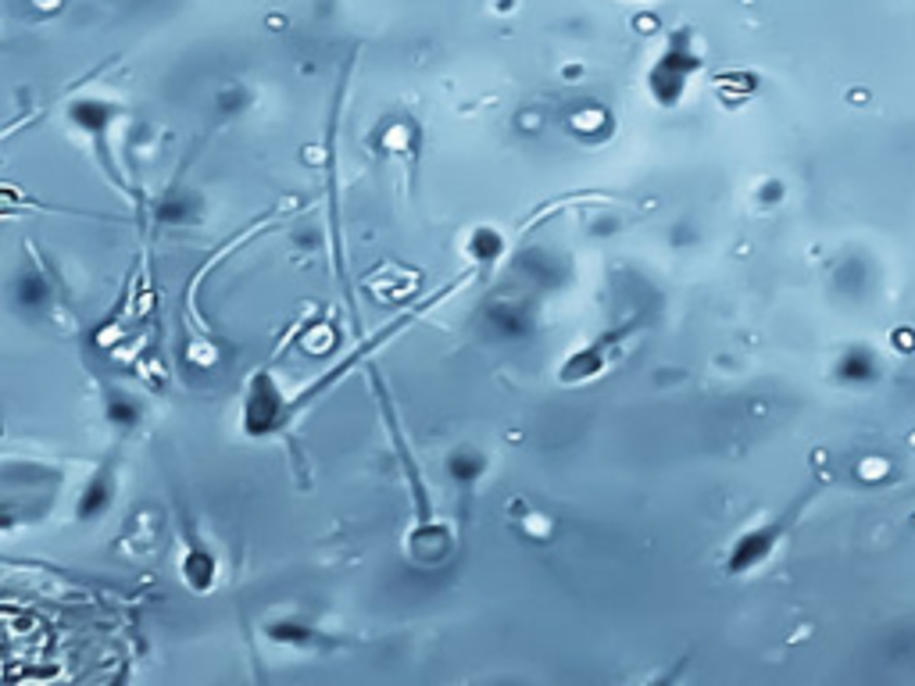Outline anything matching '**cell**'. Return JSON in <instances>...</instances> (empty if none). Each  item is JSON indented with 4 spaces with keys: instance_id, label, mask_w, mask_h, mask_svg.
<instances>
[{
    "instance_id": "obj_1",
    "label": "cell",
    "mask_w": 915,
    "mask_h": 686,
    "mask_svg": "<svg viewBox=\"0 0 915 686\" xmlns=\"http://www.w3.org/2000/svg\"><path fill=\"white\" fill-rule=\"evenodd\" d=\"M380 401H383V419L390 425V440H394L401 469H405L408 483H411V497H415V522H411V530L405 536V550H408V558L415 561V566H441V561H447L450 555H455V533H450L447 525L436 519L433 500H430V494H425V486H422L419 465H415L411 450H408V440L401 436L394 408H390V397L383 394Z\"/></svg>"
},
{
    "instance_id": "obj_2",
    "label": "cell",
    "mask_w": 915,
    "mask_h": 686,
    "mask_svg": "<svg viewBox=\"0 0 915 686\" xmlns=\"http://www.w3.org/2000/svg\"><path fill=\"white\" fill-rule=\"evenodd\" d=\"M297 397L287 394V386L279 383V376L272 369L251 372L247 386L240 397V433L247 440H265L297 419Z\"/></svg>"
},
{
    "instance_id": "obj_3",
    "label": "cell",
    "mask_w": 915,
    "mask_h": 686,
    "mask_svg": "<svg viewBox=\"0 0 915 686\" xmlns=\"http://www.w3.org/2000/svg\"><path fill=\"white\" fill-rule=\"evenodd\" d=\"M640 318H630V322H619L605 333H597L594 340L580 343L576 351H569L558 365V383L561 386H587L594 379H601L612 365L630 351V343L637 340Z\"/></svg>"
},
{
    "instance_id": "obj_4",
    "label": "cell",
    "mask_w": 915,
    "mask_h": 686,
    "mask_svg": "<svg viewBox=\"0 0 915 686\" xmlns=\"http://www.w3.org/2000/svg\"><path fill=\"white\" fill-rule=\"evenodd\" d=\"M801 508H804V500L790 511L776 514V519H765L759 525H751V530H744L726 550V561H723L726 575H734L737 580V575H751L754 569H762L765 561L776 555V547L784 544V536L790 533V522H795V514Z\"/></svg>"
},
{
    "instance_id": "obj_5",
    "label": "cell",
    "mask_w": 915,
    "mask_h": 686,
    "mask_svg": "<svg viewBox=\"0 0 915 686\" xmlns=\"http://www.w3.org/2000/svg\"><path fill=\"white\" fill-rule=\"evenodd\" d=\"M698 68H701V58L690 54L687 43H683L679 36H676V40L669 43V51L658 58L655 65H651V72H648L651 101L658 107H665V112H673L683 97H687L694 76H698Z\"/></svg>"
},
{
    "instance_id": "obj_6",
    "label": "cell",
    "mask_w": 915,
    "mask_h": 686,
    "mask_svg": "<svg viewBox=\"0 0 915 686\" xmlns=\"http://www.w3.org/2000/svg\"><path fill=\"white\" fill-rule=\"evenodd\" d=\"M176 569H179V580L187 583L190 594H212L215 586H218V575H223V566H218V555L204 544V536L193 530L187 519H179Z\"/></svg>"
},
{
    "instance_id": "obj_7",
    "label": "cell",
    "mask_w": 915,
    "mask_h": 686,
    "mask_svg": "<svg viewBox=\"0 0 915 686\" xmlns=\"http://www.w3.org/2000/svg\"><path fill=\"white\" fill-rule=\"evenodd\" d=\"M369 147L376 154H386V157L405 162L408 176H411L415 165H419V154H422V126L408 112H394L369 132Z\"/></svg>"
},
{
    "instance_id": "obj_8",
    "label": "cell",
    "mask_w": 915,
    "mask_h": 686,
    "mask_svg": "<svg viewBox=\"0 0 915 686\" xmlns=\"http://www.w3.org/2000/svg\"><path fill=\"white\" fill-rule=\"evenodd\" d=\"M118 500V469L115 461H101L93 469V475L79 490V500H76V519L79 522H97L104 519L112 505Z\"/></svg>"
},
{
    "instance_id": "obj_9",
    "label": "cell",
    "mask_w": 915,
    "mask_h": 686,
    "mask_svg": "<svg viewBox=\"0 0 915 686\" xmlns=\"http://www.w3.org/2000/svg\"><path fill=\"white\" fill-rule=\"evenodd\" d=\"M483 322L501 340H522L533 333V308L522 297H494L483 304Z\"/></svg>"
},
{
    "instance_id": "obj_10",
    "label": "cell",
    "mask_w": 915,
    "mask_h": 686,
    "mask_svg": "<svg viewBox=\"0 0 915 686\" xmlns=\"http://www.w3.org/2000/svg\"><path fill=\"white\" fill-rule=\"evenodd\" d=\"M461 251H466L475 272H486V268H494L501 257H508L511 240L497 226H472L466 232V240H461Z\"/></svg>"
},
{
    "instance_id": "obj_11",
    "label": "cell",
    "mask_w": 915,
    "mask_h": 686,
    "mask_svg": "<svg viewBox=\"0 0 915 686\" xmlns=\"http://www.w3.org/2000/svg\"><path fill=\"white\" fill-rule=\"evenodd\" d=\"M68 122L76 126L79 132H87V137L97 143V147H104V137H107V129L115 126V104H107V101H97V97H79V101H72L68 104Z\"/></svg>"
},
{
    "instance_id": "obj_12",
    "label": "cell",
    "mask_w": 915,
    "mask_h": 686,
    "mask_svg": "<svg viewBox=\"0 0 915 686\" xmlns=\"http://www.w3.org/2000/svg\"><path fill=\"white\" fill-rule=\"evenodd\" d=\"M444 469H447V480L458 490H475L483 483V475L491 472V458H486L480 447L461 444L444 458Z\"/></svg>"
},
{
    "instance_id": "obj_13",
    "label": "cell",
    "mask_w": 915,
    "mask_h": 686,
    "mask_svg": "<svg viewBox=\"0 0 915 686\" xmlns=\"http://www.w3.org/2000/svg\"><path fill=\"white\" fill-rule=\"evenodd\" d=\"M265 636L268 640H276L279 647H294V651H312V647L322 644V633L312 626V622L294 619V615H276V619H265Z\"/></svg>"
},
{
    "instance_id": "obj_14",
    "label": "cell",
    "mask_w": 915,
    "mask_h": 686,
    "mask_svg": "<svg viewBox=\"0 0 915 686\" xmlns=\"http://www.w3.org/2000/svg\"><path fill=\"white\" fill-rule=\"evenodd\" d=\"M508 514H511V525L519 530L522 541H530V544H551V536H555V519H551L547 511L530 508L526 500L516 497V500H508Z\"/></svg>"
},
{
    "instance_id": "obj_15",
    "label": "cell",
    "mask_w": 915,
    "mask_h": 686,
    "mask_svg": "<svg viewBox=\"0 0 915 686\" xmlns=\"http://www.w3.org/2000/svg\"><path fill=\"white\" fill-rule=\"evenodd\" d=\"M201 215V204L198 198H187L182 201L176 190L165 193V201H157V223H173V226H187L193 218Z\"/></svg>"
},
{
    "instance_id": "obj_16",
    "label": "cell",
    "mask_w": 915,
    "mask_h": 686,
    "mask_svg": "<svg viewBox=\"0 0 915 686\" xmlns=\"http://www.w3.org/2000/svg\"><path fill=\"white\" fill-rule=\"evenodd\" d=\"M107 419H112L118 429H137L140 419H143V408H140V401L137 397H129V394H122V390H115V394H107Z\"/></svg>"
},
{
    "instance_id": "obj_17",
    "label": "cell",
    "mask_w": 915,
    "mask_h": 686,
    "mask_svg": "<svg viewBox=\"0 0 915 686\" xmlns=\"http://www.w3.org/2000/svg\"><path fill=\"white\" fill-rule=\"evenodd\" d=\"M608 126H612V115H608L605 107H583V112L569 118L572 137H580V140H597L601 132H608Z\"/></svg>"
},
{
    "instance_id": "obj_18",
    "label": "cell",
    "mask_w": 915,
    "mask_h": 686,
    "mask_svg": "<svg viewBox=\"0 0 915 686\" xmlns=\"http://www.w3.org/2000/svg\"><path fill=\"white\" fill-rule=\"evenodd\" d=\"M840 376L851 379V383H865V379L876 376V358H869L865 351H848L844 361H840Z\"/></svg>"
},
{
    "instance_id": "obj_19",
    "label": "cell",
    "mask_w": 915,
    "mask_h": 686,
    "mask_svg": "<svg viewBox=\"0 0 915 686\" xmlns=\"http://www.w3.org/2000/svg\"><path fill=\"white\" fill-rule=\"evenodd\" d=\"M15 293H18V301H26L33 312L40 308L43 301H51V297H54V293H51V287H47V279H43L40 272H33V276L26 272V276H22V279H18V290H15Z\"/></svg>"
},
{
    "instance_id": "obj_20",
    "label": "cell",
    "mask_w": 915,
    "mask_h": 686,
    "mask_svg": "<svg viewBox=\"0 0 915 686\" xmlns=\"http://www.w3.org/2000/svg\"><path fill=\"white\" fill-rule=\"evenodd\" d=\"M779 198H784V182H765L762 201H765V204H776Z\"/></svg>"
}]
</instances>
